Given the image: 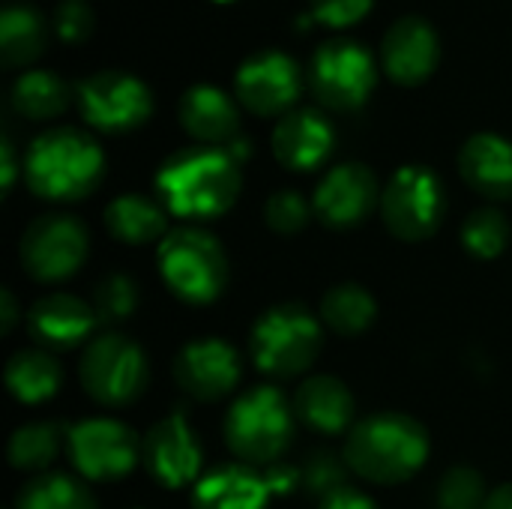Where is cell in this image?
<instances>
[{
	"label": "cell",
	"instance_id": "obj_16",
	"mask_svg": "<svg viewBox=\"0 0 512 509\" xmlns=\"http://www.w3.org/2000/svg\"><path fill=\"white\" fill-rule=\"evenodd\" d=\"M141 465L147 477L162 489H183L201 480L204 447L180 411L150 426L144 435Z\"/></svg>",
	"mask_w": 512,
	"mask_h": 509
},
{
	"label": "cell",
	"instance_id": "obj_18",
	"mask_svg": "<svg viewBox=\"0 0 512 509\" xmlns=\"http://www.w3.org/2000/svg\"><path fill=\"white\" fill-rule=\"evenodd\" d=\"M381 60L387 75L396 84H420L426 81L438 60H441V42L438 30L420 18V15H402L396 18L381 42Z\"/></svg>",
	"mask_w": 512,
	"mask_h": 509
},
{
	"label": "cell",
	"instance_id": "obj_7",
	"mask_svg": "<svg viewBox=\"0 0 512 509\" xmlns=\"http://www.w3.org/2000/svg\"><path fill=\"white\" fill-rule=\"evenodd\" d=\"M78 381L96 405L126 408L144 396L150 381V363L135 339L108 330L84 345Z\"/></svg>",
	"mask_w": 512,
	"mask_h": 509
},
{
	"label": "cell",
	"instance_id": "obj_31",
	"mask_svg": "<svg viewBox=\"0 0 512 509\" xmlns=\"http://www.w3.org/2000/svg\"><path fill=\"white\" fill-rule=\"evenodd\" d=\"M462 246L480 261H495L510 246V222L495 207H480L462 222Z\"/></svg>",
	"mask_w": 512,
	"mask_h": 509
},
{
	"label": "cell",
	"instance_id": "obj_25",
	"mask_svg": "<svg viewBox=\"0 0 512 509\" xmlns=\"http://www.w3.org/2000/svg\"><path fill=\"white\" fill-rule=\"evenodd\" d=\"M6 390L21 405H42L57 396L63 384V366L51 351L42 348H21L6 360L3 369Z\"/></svg>",
	"mask_w": 512,
	"mask_h": 509
},
{
	"label": "cell",
	"instance_id": "obj_40",
	"mask_svg": "<svg viewBox=\"0 0 512 509\" xmlns=\"http://www.w3.org/2000/svg\"><path fill=\"white\" fill-rule=\"evenodd\" d=\"M15 177H18L15 147H12V141L3 135V138H0V189H3V195H9V189H12Z\"/></svg>",
	"mask_w": 512,
	"mask_h": 509
},
{
	"label": "cell",
	"instance_id": "obj_15",
	"mask_svg": "<svg viewBox=\"0 0 512 509\" xmlns=\"http://www.w3.org/2000/svg\"><path fill=\"white\" fill-rule=\"evenodd\" d=\"M375 207H381V186L375 171L363 162H342L330 168L312 195L315 219L333 231L363 225Z\"/></svg>",
	"mask_w": 512,
	"mask_h": 509
},
{
	"label": "cell",
	"instance_id": "obj_20",
	"mask_svg": "<svg viewBox=\"0 0 512 509\" xmlns=\"http://www.w3.org/2000/svg\"><path fill=\"white\" fill-rule=\"evenodd\" d=\"M291 402H294L297 420L324 438H336V435H345L354 429L357 402L342 378L312 375L297 387Z\"/></svg>",
	"mask_w": 512,
	"mask_h": 509
},
{
	"label": "cell",
	"instance_id": "obj_38",
	"mask_svg": "<svg viewBox=\"0 0 512 509\" xmlns=\"http://www.w3.org/2000/svg\"><path fill=\"white\" fill-rule=\"evenodd\" d=\"M318 509H381L366 492H360V489H354L351 483H345V486H339V489H333L330 495H324L321 501H318Z\"/></svg>",
	"mask_w": 512,
	"mask_h": 509
},
{
	"label": "cell",
	"instance_id": "obj_27",
	"mask_svg": "<svg viewBox=\"0 0 512 509\" xmlns=\"http://www.w3.org/2000/svg\"><path fill=\"white\" fill-rule=\"evenodd\" d=\"M45 48V18L27 3H6L0 12V60L6 69L33 63Z\"/></svg>",
	"mask_w": 512,
	"mask_h": 509
},
{
	"label": "cell",
	"instance_id": "obj_26",
	"mask_svg": "<svg viewBox=\"0 0 512 509\" xmlns=\"http://www.w3.org/2000/svg\"><path fill=\"white\" fill-rule=\"evenodd\" d=\"M321 324L342 336V339H354L360 333H366L375 318H378V303L372 297V291L360 282H342L333 285L324 297H321V309H318Z\"/></svg>",
	"mask_w": 512,
	"mask_h": 509
},
{
	"label": "cell",
	"instance_id": "obj_24",
	"mask_svg": "<svg viewBox=\"0 0 512 509\" xmlns=\"http://www.w3.org/2000/svg\"><path fill=\"white\" fill-rule=\"evenodd\" d=\"M105 231L126 246H147L159 243L171 228H168V210L162 201H153L141 192H126L108 201L102 213Z\"/></svg>",
	"mask_w": 512,
	"mask_h": 509
},
{
	"label": "cell",
	"instance_id": "obj_33",
	"mask_svg": "<svg viewBox=\"0 0 512 509\" xmlns=\"http://www.w3.org/2000/svg\"><path fill=\"white\" fill-rule=\"evenodd\" d=\"M486 480L480 471L459 465L450 468L438 483V507L441 509H483L486 507Z\"/></svg>",
	"mask_w": 512,
	"mask_h": 509
},
{
	"label": "cell",
	"instance_id": "obj_4",
	"mask_svg": "<svg viewBox=\"0 0 512 509\" xmlns=\"http://www.w3.org/2000/svg\"><path fill=\"white\" fill-rule=\"evenodd\" d=\"M222 432L237 462L252 468H270L294 444V402H288V396L279 387H252L231 402Z\"/></svg>",
	"mask_w": 512,
	"mask_h": 509
},
{
	"label": "cell",
	"instance_id": "obj_14",
	"mask_svg": "<svg viewBox=\"0 0 512 509\" xmlns=\"http://www.w3.org/2000/svg\"><path fill=\"white\" fill-rule=\"evenodd\" d=\"M300 90H303V75L297 60L276 48L255 51L234 72V93L240 105L261 117L288 114Z\"/></svg>",
	"mask_w": 512,
	"mask_h": 509
},
{
	"label": "cell",
	"instance_id": "obj_2",
	"mask_svg": "<svg viewBox=\"0 0 512 509\" xmlns=\"http://www.w3.org/2000/svg\"><path fill=\"white\" fill-rule=\"evenodd\" d=\"M426 426L402 411H378L345 435V465L372 486H399L417 477L429 459Z\"/></svg>",
	"mask_w": 512,
	"mask_h": 509
},
{
	"label": "cell",
	"instance_id": "obj_37",
	"mask_svg": "<svg viewBox=\"0 0 512 509\" xmlns=\"http://www.w3.org/2000/svg\"><path fill=\"white\" fill-rule=\"evenodd\" d=\"M375 0H312V15L327 27H348L360 21Z\"/></svg>",
	"mask_w": 512,
	"mask_h": 509
},
{
	"label": "cell",
	"instance_id": "obj_3",
	"mask_svg": "<svg viewBox=\"0 0 512 509\" xmlns=\"http://www.w3.org/2000/svg\"><path fill=\"white\" fill-rule=\"evenodd\" d=\"M105 177V153L93 135L75 126H57L36 135L24 156L27 189L54 204L84 201Z\"/></svg>",
	"mask_w": 512,
	"mask_h": 509
},
{
	"label": "cell",
	"instance_id": "obj_5",
	"mask_svg": "<svg viewBox=\"0 0 512 509\" xmlns=\"http://www.w3.org/2000/svg\"><path fill=\"white\" fill-rule=\"evenodd\" d=\"M156 267L165 288L189 306L216 303L231 279L225 246L198 225L171 228L156 243Z\"/></svg>",
	"mask_w": 512,
	"mask_h": 509
},
{
	"label": "cell",
	"instance_id": "obj_39",
	"mask_svg": "<svg viewBox=\"0 0 512 509\" xmlns=\"http://www.w3.org/2000/svg\"><path fill=\"white\" fill-rule=\"evenodd\" d=\"M267 486L273 495H285V492H294L300 489V468H285V465H270L267 468Z\"/></svg>",
	"mask_w": 512,
	"mask_h": 509
},
{
	"label": "cell",
	"instance_id": "obj_42",
	"mask_svg": "<svg viewBox=\"0 0 512 509\" xmlns=\"http://www.w3.org/2000/svg\"><path fill=\"white\" fill-rule=\"evenodd\" d=\"M483 509H512V483H504V486L492 489Z\"/></svg>",
	"mask_w": 512,
	"mask_h": 509
},
{
	"label": "cell",
	"instance_id": "obj_36",
	"mask_svg": "<svg viewBox=\"0 0 512 509\" xmlns=\"http://www.w3.org/2000/svg\"><path fill=\"white\" fill-rule=\"evenodd\" d=\"M54 30L63 42H81L93 30V15L84 0H63L54 9Z\"/></svg>",
	"mask_w": 512,
	"mask_h": 509
},
{
	"label": "cell",
	"instance_id": "obj_10",
	"mask_svg": "<svg viewBox=\"0 0 512 509\" xmlns=\"http://www.w3.org/2000/svg\"><path fill=\"white\" fill-rule=\"evenodd\" d=\"M90 252V234L78 216L42 213L36 216L18 243V261L24 273L42 285L75 276Z\"/></svg>",
	"mask_w": 512,
	"mask_h": 509
},
{
	"label": "cell",
	"instance_id": "obj_22",
	"mask_svg": "<svg viewBox=\"0 0 512 509\" xmlns=\"http://www.w3.org/2000/svg\"><path fill=\"white\" fill-rule=\"evenodd\" d=\"M177 117L180 126L207 147H219V144H231L240 132V111L237 102L213 87V84H192L177 105Z\"/></svg>",
	"mask_w": 512,
	"mask_h": 509
},
{
	"label": "cell",
	"instance_id": "obj_9",
	"mask_svg": "<svg viewBox=\"0 0 512 509\" xmlns=\"http://www.w3.org/2000/svg\"><path fill=\"white\" fill-rule=\"evenodd\" d=\"M141 450L144 438L114 417L81 420L66 438V456L87 483H117L129 477L141 462Z\"/></svg>",
	"mask_w": 512,
	"mask_h": 509
},
{
	"label": "cell",
	"instance_id": "obj_8",
	"mask_svg": "<svg viewBox=\"0 0 512 509\" xmlns=\"http://www.w3.org/2000/svg\"><path fill=\"white\" fill-rule=\"evenodd\" d=\"M387 231L402 243H423L438 234L447 216V189L426 165H402L381 192Z\"/></svg>",
	"mask_w": 512,
	"mask_h": 509
},
{
	"label": "cell",
	"instance_id": "obj_30",
	"mask_svg": "<svg viewBox=\"0 0 512 509\" xmlns=\"http://www.w3.org/2000/svg\"><path fill=\"white\" fill-rule=\"evenodd\" d=\"M15 509H99L87 480L72 474H39L21 486Z\"/></svg>",
	"mask_w": 512,
	"mask_h": 509
},
{
	"label": "cell",
	"instance_id": "obj_34",
	"mask_svg": "<svg viewBox=\"0 0 512 509\" xmlns=\"http://www.w3.org/2000/svg\"><path fill=\"white\" fill-rule=\"evenodd\" d=\"M312 216H315L312 201L303 192H297V189H279L264 204L267 228L276 231V234H285V237L288 234H300L309 225Z\"/></svg>",
	"mask_w": 512,
	"mask_h": 509
},
{
	"label": "cell",
	"instance_id": "obj_12",
	"mask_svg": "<svg viewBox=\"0 0 512 509\" xmlns=\"http://www.w3.org/2000/svg\"><path fill=\"white\" fill-rule=\"evenodd\" d=\"M75 99L81 117L93 129L108 135L132 132L141 123H147V117L153 114L150 87L132 72H120V69H102L87 75L78 84Z\"/></svg>",
	"mask_w": 512,
	"mask_h": 509
},
{
	"label": "cell",
	"instance_id": "obj_19",
	"mask_svg": "<svg viewBox=\"0 0 512 509\" xmlns=\"http://www.w3.org/2000/svg\"><path fill=\"white\" fill-rule=\"evenodd\" d=\"M273 156L288 171H315L324 165L336 147V132L330 120L315 108H291L279 117L273 129Z\"/></svg>",
	"mask_w": 512,
	"mask_h": 509
},
{
	"label": "cell",
	"instance_id": "obj_21",
	"mask_svg": "<svg viewBox=\"0 0 512 509\" xmlns=\"http://www.w3.org/2000/svg\"><path fill=\"white\" fill-rule=\"evenodd\" d=\"M462 180L489 201L512 198V141L498 132H477L459 150Z\"/></svg>",
	"mask_w": 512,
	"mask_h": 509
},
{
	"label": "cell",
	"instance_id": "obj_29",
	"mask_svg": "<svg viewBox=\"0 0 512 509\" xmlns=\"http://www.w3.org/2000/svg\"><path fill=\"white\" fill-rule=\"evenodd\" d=\"M69 84L48 69H27L12 84V105L27 120H48L69 108Z\"/></svg>",
	"mask_w": 512,
	"mask_h": 509
},
{
	"label": "cell",
	"instance_id": "obj_1",
	"mask_svg": "<svg viewBox=\"0 0 512 509\" xmlns=\"http://www.w3.org/2000/svg\"><path fill=\"white\" fill-rule=\"evenodd\" d=\"M156 195L165 210L192 225L225 216L243 189L240 162L225 147H183L171 153L156 177Z\"/></svg>",
	"mask_w": 512,
	"mask_h": 509
},
{
	"label": "cell",
	"instance_id": "obj_6",
	"mask_svg": "<svg viewBox=\"0 0 512 509\" xmlns=\"http://www.w3.org/2000/svg\"><path fill=\"white\" fill-rule=\"evenodd\" d=\"M324 324L300 303H276L249 333V357L267 378L288 381L312 369L324 348Z\"/></svg>",
	"mask_w": 512,
	"mask_h": 509
},
{
	"label": "cell",
	"instance_id": "obj_17",
	"mask_svg": "<svg viewBox=\"0 0 512 509\" xmlns=\"http://www.w3.org/2000/svg\"><path fill=\"white\" fill-rule=\"evenodd\" d=\"M24 324L33 345L54 354V351H72L87 345L93 339V330L99 327V318L90 300H81L66 291H54L30 306Z\"/></svg>",
	"mask_w": 512,
	"mask_h": 509
},
{
	"label": "cell",
	"instance_id": "obj_23",
	"mask_svg": "<svg viewBox=\"0 0 512 509\" xmlns=\"http://www.w3.org/2000/svg\"><path fill=\"white\" fill-rule=\"evenodd\" d=\"M267 477L258 468L234 462L219 465L192 486V509H267Z\"/></svg>",
	"mask_w": 512,
	"mask_h": 509
},
{
	"label": "cell",
	"instance_id": "obj_11",
	"mask_svg": "<svg viewBox=\"0 0 512 509\" xmlns=\"http://www.w3.org/2000/svg\"><path fill=\"white\" fill-rule=\"evenodd\" d=\"M378 81L375 60L369 48L348 36L327 39L315 48L309 63V84L321 105L333 111H354L360 108Z\"/></svg>",
	"mask_w": 512,
	"mask_h": 509
},
{
	"label": "cell",
	"instance_id": "obj_13",
	"mask_svg": "<svg viewBox=\"0 0 512 509\" xmlns=\"http://www.w3.org/2000/svg\"><path fill=\"white\" fill-rule=\"evenodd\" d=\"M171 375L183 396L204 402V405L219 402L231 396L243 378L240 351L228 339H219V336L186 342L174 357Z\"/></svg>",
	"mask_w": 512,
	"mask_h": 509
},
{
	"label": "cell",
	"instance_id": "obj_32",
	"mask_svg": "<svg viewBox=\"0 0 512 509\" xmlns=\"http://www.w3.org/2000/svg\"><path fill=\"white\" fill-rule=\"evenodd\" d=\"M90 306L99 318V324L114 327L135 315L138 309V285L126 273H108L96 282L90 294Z\"/></svg>",
	"mask_w": 512,
	"mask_h": 509
},
{
	"label": "cell",
	"instance_id": "obj_41",
	"mask_svg": "<svg viewBox=\"0 0 512 509\" xmlns=\"http://www.w3.org/2000/svg\"><path fill=\"white\" fill-rule=\"evenodd\" d=\"M18 303H15V294L9 291V288H3L0 291V330H3V336H9L12 330H15V324H18Z\"/></svg>",
	"mask_w": 512,
	"mask_h": 509
},
{
	"label": "cell",
	"instance_id": "obj_35",
	"mask_svg": "<svg viewBox=\"0 0 512 509\" xmlns=\"http://www.w3.org/2000/svg\"><path fill=\"white\" fill-rule=\"evenodd\" d=\"M348 474H351V468L345 465V456H336L330 450H318L300 468V489L309 492V495H315L321 501L333 489L345 486L348 483Z\"/></svg>",
	"mask_w": 512,
	"mask_h": 509
},
{
	"label": "cell",
	"instance_id": "obj_28",
	"mask_svg": "<svg viewBox=\"0 0 512 509\" xmlns=\"http://www.w3.org/2000/svg\"><path fill=\"white\" fill-rule=\"evenodd\" d=\"M66 438L69 429H63L60 423L51 420L24 423L9 435L6 459L15 471H45L66 450Z\"/></svg>",
	"mask_w": 512,
	"mask_h": 509
}]
</instances>
